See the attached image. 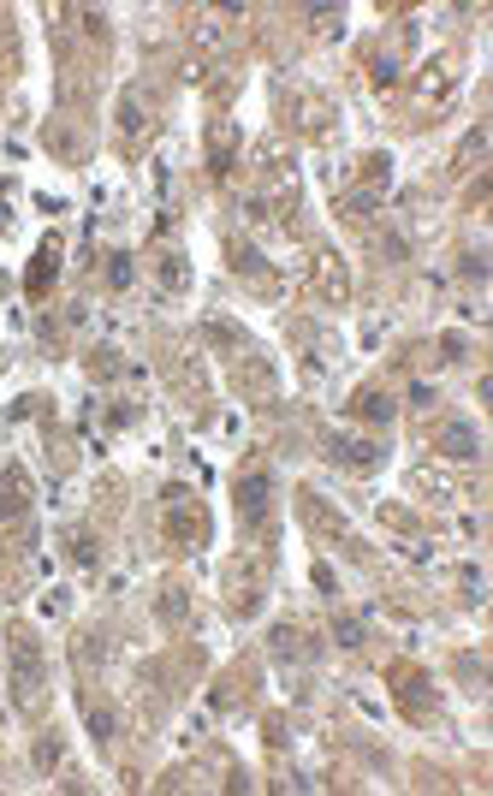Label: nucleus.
Masks as SVG:
<instances>
[{
	"instance_id": "6e6552de",
	"label": "nucleus",
	"mask_w": 493,
	"mask_h": 796,
	"mask_svg": "<svg viewBox=\"0 0 493 796\" xmlns=\"http://www.w3.org/2000/svg\"><path fill=\"white\" fill-rule=\"evenodd\" d=\"M90 731H95V737H113V713H95L90 708Z\"/></svg>"
},
{
	"instance_id": "423d86ee",
	"label": "nucleus",
	"mask_w": 493,
	"mask_h": 796,
	"mask_svg": "<svg viewBox=\"0 0 493 796\" xmlns=\"http://www.w3.org/2000/svg\"><path fill=\"white\" fill-rule=\"evenodd\" d=\"M339 642H345V648H357V642H362V624H357V618H339Z\"/></svg>"
},
{
	"instance_id": "20e7f679",
	"label": "nucleus",
	"mask_w": 493,
	"mask_h": 796,
	"mask_svg": "<svg viewBox=\"0 0 493 796\" xmlns=\"http://www.w3.org/2000/svg\"><path fill=\"white\" fill-rule=\"evenodd\" d=\"M463 274H470V280H481V274H487V250H470V256H463Z\"/></svg>"
},
{
	"instance_id": "39448f33",
	"label": "nucleus",
	"mask_w": 493,
	"mask_h": 796,
	"mask_svg": "<svg viewBox=\"0 0 493 796\" xmlns=\"http://www.w3.org/2000/svg\"><path fill=\"white\" fill-rule=\"evenodd\" d=\"M362 416H374V422H387V416H392V398H374V392H369V404H362Z\"/></svg>"
},
{
	"instance_id": "f257e3e1",
	"label": "nucleus",
	"mask_w": 493,
	"mask_h": 796,
	"mask_svg": "<svg viewBox=\"0 0 493 796\" xmlns=\"http://www.w3.org/2000/svg\"><path fill=\"white\" fill-rule=\"evenodd\" d=\"M12 695H18V701H30V695H36V648L24 642V636L12 642Z\"/></svg>"
},
{
	"instance_id": "1a4fd4ad",
	"label": "nucleus",
	"mask_w": 493,
	"mask_h": 796,
	"mask_svg": "<svg viewBox=\"0 0 493 796\" xmlns=\"http://www.w3.org/2000/svg\"><path fill=\"white\" fill-rule=\"evenodd\" d=\"M161 618H184V594H166V600H161Z\"/></svg>"
},
{
	"instance_id": "7ed1b4c3",
	"label": "nucleus",
	"mask_w": 493,
	"mask_h": 796,
	"mask_svg": "<svg viewBox=\"0 0 493 796\" xmlns=\"http://www.w3.org/2000/svg\"><path fill=\"white\" fill-rule=\"evenodd\" d=\"M440 446H446L452 457H476V452H481V440H476V428H470V422H452L446 434H440Z\"/></svg>"
},
{
	"instance_id": "0eeeda50",
	"label": "nucleus",
	"mask_w": 493,
	"mask_h": 796,
	"mask_svg": "<svg viewBox=\"0 0 493 796\" xmlns=\"http://www.w3.org/2000/svg\"><path fill=\"white\" fill-rule=\"evenodd\" d=\"M107 280H113V285H131V262H125V256H113V267H107Z\"/></svg>"
},
{
	"instance_id": "f03ea898",
	"label": "nucleus",
	"mask_w": 493,
	"mask_h": 796,
	"mask_svg": "<svg viewBox=\"0 0 493 796\" xmlns=\"http://www.w3.org/2000/svg\"><path fill=\"white\" fill-rule=\"evenodd\" d=\"M238 505H244V523H268V475H250V482L238 487Z\"/></svg>"
}]
</instances>
